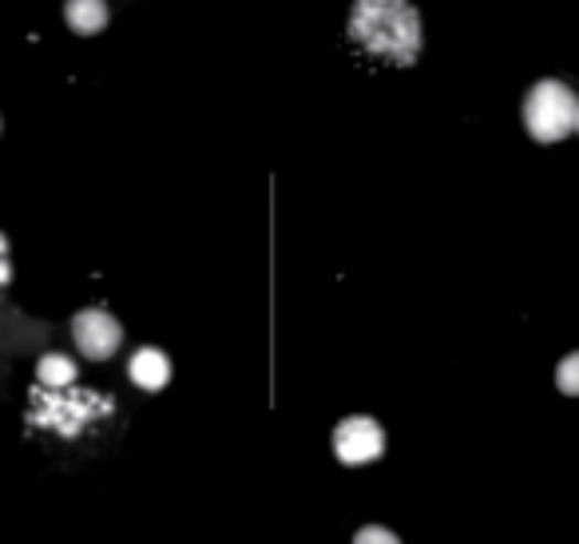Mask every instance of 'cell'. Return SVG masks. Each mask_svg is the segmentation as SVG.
Wrapping results in <instances>:
<instances>
[{
  "instance_id": "obj_1",
  "label": "cell",
  "mask_w": 579,
  "mask_h": 544,
  "mask_svg": "<svg viewBox=\"0 0 579 544\" xmlns=\"http://www.w3.org/2000/svg\"><path fill=\"white\" fill-rule=\"evenodd\" d=\"M350 36L385 64H412L425 44L421 12L409 0H354Z\"/></svg>"
},
{
  "instance_id": "obj_2",
  "label": "cell",
  "mask_w": 579,
  "mask_h": 544,
  "mask_svg": "<svg viewBox=\"0 0 579 544\" xmlns=\"http://www.w3.org/2000/svg\"><path fill=\"white\" fill-rule=\"evenodd\" d=\"M111 397L96 394V390H44L36 386L29 397V422L40 429H52L60 437H79L96 422L111 414Z\"/></svg>"
},
{
  "instance_id": "obj_3",
  "label": "cell",
  "mask_w": 579,
  "mask_h": 544,
  "mask_svg": "<svg viewBox=\"0 0 579 544\" xmlns=\"http://www.w3.org/2000/svg\"><path fill=\"white\" fill-rule=\"evenodd\" d=\"M579 96L564 79H540L524 96V128L536 143H560L576 131Z\"/></svg>"
},
{
  "instance_id": "obj_4",
  "label": "cell",
  "mask_w": 579,
  "mask_h": 544,
  "mask_svg": "<svg viewBox=\"0 0 579 544\" xmlns=\"http://www.w3.org/2000/svg\"><path fill=\"white\" fill-rule=\"evenodd\" d=\"M385 454V429L369 414L342 417L334 429V457L342 466H374Z\"/></svg>"
},
{
  "instance_id": "obj_5",
  "label": "cell",
  "mask_w": 579,
  "mask_h": 544,
  "mask_svg": "<svg viewBox=\"0 0 579 544\" xmlns=\"http://www.w3.org/2000/svg\"><path fill=\"white\" fill-rule=\"evenodd\" d=\"M72 338H76V350L92 362H108L111 354L124 342V327L119 318L108 314L104 307H88L72 318Z\"/></svg>"
},
{
  "instance_id": "obj_6",
  "label": "cell",
  "mask_w": 579,
  "mask_h": 544,
  "mask_svg": "<svg viewBox=\"0 0 579 544\" xmlns=\"http://www.w3.org/2000/svg\"><path fill=\"white\" fill-rule=\"evenodd\" d=\"M128 377L136 382L139 390H148V394H159V390L171 382V358L156 346H143L131 354L128 362Z\"/></svg>"
},
{
  "instance_id": "obj_7",
  "label": "cell",
  "mask_w": 579,
  "mask_h": 544,
  "mask_svg": "<svg viewBox=\"0 0 579 544\" xmlns=\"http://www.w3.org/2000/svg\"><path fill=\"white\" fill-rule=\"evenodd\" d=\"M64 20H68V29L76 36H96V32L108 29L111 9L108 0H68L64 4Z\"/></svg>"
},
{
  "instance_id": "obj_8",
  "label": "cell",
  "mask_w": 579,
  "mask_h": 544,
  "mask_svg": "<svg viewBox=\"0 0 579 544\" xmlns=\"http://www.w3.org/2000/svg\"><path fill=\"white\" fill-rule=\"evenodd\" d=\"M36 386H44V390L76 386V362L64 358V354H44L36 362Z\"/></svg>"
},
{
  "instance_id": "obj_9",
  "label": "cell",
  "mask_w": 579,
  "mask_h": 544,
  "mask_svg": "<svg viewBox=\"0 0 579 544\" xmlns=\"http://www.w3.org/2000/svg\"><path fill=\"white\" fill-rule=\"evenodd\" d=\"M556 386H560V394L579 397V350H571L560 366H556Z\"/></svg>"
},
{
  "instance_id": "obj_10",
  "label": "cell",
  "mask_w": 579,
  "mask_h": 544,
  "mask_svg": "<svg viewBox=\"0 0 579 544\" xmlns=\"http://www.w3.org/2000/svg\"><path fill=\"white\" fill-rule=\"evenodd\" d=\"M354 544H401V536L385 525H362L354 533Z\"/></svg>"
},
{
  "instance_id": "obj_11",
  "label": "cell",
  "mask_w": 579,
  "mask_h": 544,
  "mask_svg": "<svg viewBox=\"0 0 579 544\" xmlns=\"http://www.w3.org/2000/svg\"><path fill=\"white\" fill-rule=\"evenodd\" d=\"M9 278H12V267L4 263V255H0V290L9 287Z\"/></svg>"
},
{
  "instance_id": "obj_12",
  "label": "cell",
  "mask_w": 579,
  "mask_h": 544,
  "mask_svg": "<svg viewBox=\"0 0 579 544\" xmlns=\"http://www.w3.org/2000/svg\"><path fill=\"white\" fill-rule=\"evenodd\" d=\"M576 131H579V116H576Z\"/></svg>"
}]
</instances>
